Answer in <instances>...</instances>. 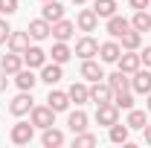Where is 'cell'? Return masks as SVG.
<instances>
[{"mask_svg": "<svg viewBox=\"0 0 151 148\" xmlns=\"http://www.w3.org/2000/svg\"><path fill=\"white\" fill-rule=\"evenodd\" d=\"M41 145H44V148H58V145H64V134H61L58 128H44Z\"/></svg>", "mask_w": 151, "mask_h": 148, "instance_id": "4316f807", "label": "cell"}, {"mask_svg": "<svg viewBox=\"0 0 151 148\" xmlns=\"http://www.w3.org/2000/svg\"><path fill=\"white\" fill-rule=\"evenodd\" d=\"M99 142V137L96 134H87V131H78V134H73V145L76 148H90Z\"/></svg>", "mask_w": 151, "mask_h": 148, "instance_id": "1f68e13d", "label": "cell"}, {"mask_svg": "<svg viewBox=\"0 0 151 148\" xmlns=\"http://www.w3.org/2000/svg\"><path fill=\"white\" fill-rule=\"evenodd\" d=\"M93 12L108 20L111 15H116V0H93Z\"/></svg>", "mask_w": 151, "mask_h": 148, "instance_id": "4dcf8cb0", "label": "cell"}, {"mask_svg": "<svg viewBox=\"0 0 151 148\" xmlns=\"http://www.w3.org/2000/svg\"><path fill=\"white\" fill-rule=\"evenodd\" d=\"M81 78H84V81H102V78H105L102 64L93 61V58H84V61H81Z\"/></svg>", "mask_w": 151, "mask_h": 148, "instance_id": "4fadbf2b", "label": "cell"}, {"mask_svg": "<svg viewBox=\"0 0 151 148\" xmlns=\"http://www.w3.org/2000/svg\"><path fill=\"white\" fill-rule=\"evenodd\" d=\"M38 78H41L44 84H50V87H52V84H58V81L64 78V70H61V64L52 61V64H44V67H41V75H38Z\"/></svg>", "mask_w": 151, "mask_h": 148, "instance_id": "5bb4252c", "label": "cell"}, {"mask_svg": "<svg viewBox=\"0 0 151 148\" xmlns=\"http://www.w3.org/2000/svg\"><path fill=\"white\" fill-rule=\"evenodd\" d=\"M139 58H142V64H145V67L151 70V47H145V50L139 52Z\"/></svg>", "mask_w": 151, "mask_h": 148, "instance_id": "d590c367", "label": "cell"}, {"mask_svg": "<svg viewBox=\"0 0 151 148\" xmlns=\"http://www.w3.org/2000/svg\"><path fill=\"white\" fill-rule=\"evenodd\" d=\"M128 3H131V9H134V12H137V9H148V3H151V0H128Z\"/></svg>", "mask_w": 151, "mask_h": 148, "instance_id": "8d00e7d4", "label": "cell"}, {"mask_svg": "<svg viewBox=\"0 0 151 148\" xmlns=\"http://www.w3.org/2000/svg\"><path fill=\"white\" fill-rule=\"evenodd\" d=\"M108 78V84L113 87V93H122V90H131V78H128V73H122V70H116V73L105 75Z\"/></svg>", "mask_w": 151, "mask_h": 148, "instance_id": "603a6c76", "label": "cell"}, {"mask_svg": "<svg viewBox=\"0 0 151 148\" xmlns=\"http://www.w3.org/2000/svg\"><path fill=\"white\" fill-rule=\"evenodd\" d=\"M139 44H142V32H137L134 26L119 38V47H122V50H139Z\"/></svg>", "mask_w": 151, "mask_h": 148, "instance_id": "83f0119b", "label": "cell"}, {"mask_svg": "<svg viewBox=\"0 0 151 148\" xmlns=\"http://www.w3.org/2000/svg\"><path fill=\"white\" fill-rule=\"evenodd\" d=\"M26 47H29V32H15V29H12V35H9V50L23 55Z\"/></svg>", "mask_w": 151, "mask_h": 148, "instance_id": "d4e9b609", "label": "cell"}, {"mask_svg": "<svg viewBox=\"0 0 151 148\" xmlns=\"http://www.w3.org/2000/svg\"><path fill=\"white\" fill-rule=\"evenodd\" d=\"M73 55H78L81 61H84V58H93V55H99V41H96L93 35L78 38V41H76V52H73Z\"/></svg>", "mask_w": 151, "mask_h": 148, "instance_id": "8992f818", "label": "cell"}, {"mask_svg": "<svg viewBox=\"0 0 151 148\" xmlns=\"http://www.w3.org/2000/svg\"><path fill=\"white\" fill-rule=\"evenodd\" d=\"M9 35H12V26L6 20H0V44H9Z\"/></svg>", "mask_w": 151, "mask_h": 148, "instance_id": "e575fe53", "label": "cell"}, {"mask_svg": "<svg viewBox=\"0 0 151 148\" xmlns=\"http://www.w3.org/2000/svg\"><path fill=\"white\" fill-rule=\"evenodd\" d=\"M50 55H52V61H55V64H67V61L73 58V50L67 47V41H55Z\"/></svg>", "mask_w": 151, "mask_h": 148, "instance_id": "484cf974", "label": "cell"}, {"mask_svg": "<svg viewBox=\"0 0 151 148\" xmlns=\"http://www.w3.org/2000/svg\"><path fill=\"white\" fill-rule=\"evenodd\" d=\"M38 81H41V78L32 73V67H20L18 73H15V84H18V90H32Z\"/></svg>", "mask_w": 151, "mask_h": 148, "instance_id": "9a60e30c", "label": "cell"}, {"mask_svg": "<svg viewBox=\"0 0 151 148\" xmlns=\"http://www.w3.org/2000/svg\"><path fill=\"white\" fill-rule=\"evenodd\" d=\"M18 12V0H0V15H15Z\"/></svg>", "mask_w": 151, "mask_h": 148, "instance_id": "836d02e7", "label": "cell"}, {"mask_svg": "<svg viewBox=\"0 0 151 148\" xmlns=\"http://www.w3.org/2000/svg\"><path fill=\"white\" fill-rule=\"evenodd\" d=\"M73 32H76V23L67 20V18H61V20L52 23V38H55V41H70Z\"/></svg>", "mask_w": 151, "mask_h": 148, "instance_id": "ac0fdd59", "label": "cell"}, {"mask_svg": "<svg viewBox=\"0 0 151 148\" xmlns=\"http://www.w3.org/2000/svg\"><path fill=\"white\" fill-rule=\"evenodd\" d=\"M6 87H9V73H6V70H0V93L6 90Z\"/></svg>", "mask_w": 151, "mask_h": 148, "instance_id": "74e56055", "label": "cell"}, {"mask_svg": "<svg viewBox=\"0 0 151 148\" xmlns=\"http://www.w3.org/2000/svg\"><path fill=\"white\" fill-rule=\"evenodd\" d=\"M73 3H76V6H84V3H87V0H73Z\"/></svg>", "mask_w": 151, "mask_h": 148, "instance_id": "60d3db41", "label": "cell"}, {"mask_svg": "<svg viewBox=\"0 0 151 148\" xmlns=\"http://www.w3.org/2000/svg\"><path fill=\"white\" fill-rule=\"evenodd\" d=\"M145 111H151V93H145Z\"/></svg>", "mask_w": 151, "mask_h": 148, "instance_id": "ab89813d", "label": "cell"}, {"mask_svg": "<svg viewBox=\"0 0 151 148\" xmlns=\"http://www.w3.org/2000/svg\"><path fill=\"white\" fill-rule=\"evenodd\" d=\"M142 139H145V145H151V125L145 122V128H142Z\"/></svg>", "mask_w": 151, "mask_h": 148, "instance_id": "f35d334b", "label": "cell"}, {"mask_svg": "<svg viewBox=\"0 0 151 148\" xmlns=\"http://www.w3.org/2000/svg\"><path fill=\"white\" fill-rule=\"evenodd\" d=\"M87 122H90V119H87V113L81 111V108H76V111L67 116V128L73 131V134H78V131H87Z\"/></svg>", "mask_w": 151, "mask_h": 148, "instance_id": "7402d4cb", "label": "cell"}, {"mask_svg": "<svg viewBox=\"0 0 151 148\" xmlns=\"http://www.w3.org/2000/svg\"><path fill=\"white\" fill-rule=\"evenodd\" d=\"M116 64H119V70H122V73L134 75L139 67H142V58H139V52H137V50H125V52L119 55V61H116Z\"/></svg>", "mask_w": 151, "mask_h": 148, "instance_id": "52a82bcc", "label": "cell"}, {"mask_svg": "<svg viewBox=\"0 0 151 148\" xmlns=\"http://www.w3.org/2000/svg\"><path fill=\"white\" fill-rule=\"evenodd\" d=\"M96 26H99V15H96L93 9H81V12L76 15V29H81L84 35L96 32Z\"/></svg>", "mask_w": 151, "mask_h": 148, "instance_id": "5b68a950", "label": "cell"}, {"mask_svg": "<svg viewBox=\"0 0 151 148\" xmlns=\"http://www.w3.org/2000/svg\"><path fill=\"white\" fill-rule=\"evenodd\" d=\"M131 26L137 29V32H148L151 29V15L145 12V9H137L134 18H131Z\"/></svg>", "mask_w": 151, "mask_h": 148, "instance_id": "f1b7e54d", "label": "cell"}, {"mask_svg": "<svg viewBox=\"0 0 151 148\" xmlns=\"http://www.w3.org/2000/svg\"><path fill=\"white\" fill-rule=\"evenodd\" d=\"M145 122H148V119H145V111H137V108H131V111H128L125 125H128L131 131H142V128H145Z\"/></svg>", "mask_w": 151, "mask_h": 148, "instance_id": "f546056e", "label": "cell"}, {"mask_svg": "<svg viewBox=\"0 0 151 148\" xmlns=\"http://www.w3.org/2000/svg\"><path fill=\"white\" fill-rule=\"evenodd\" d=\"M20 67H23V55L20 52H6V55L0 58V70H6L9 75H15Z\"/></svg>", "mask_w": 151, "mask_h": 148, "instance_id": "44dd1931", "label": "cell"}, {"mask_svg": "<svg viewBox=\"0 0 151 148\" xmlns=\"http://www.w3.org/2000/svg\"><path fill=\"white\" fill-rule=\"evenodd\" d=\"M32 137H35V125H32V122H15L12 131H9V139H12L15 145H29Z\"/></svg>", "mask_w": 151, "mask_h": 148, "instance_id": "7a4b0ae2", "label": "cell"}, {"mask_svg": "<svg viewBox=\"0 0 151 148\" xmlns=\"http://www.w3.org/2000/svg\"><path fill=\"white\" fill-rule=\"evenodd\" d=\"M29 122L35 125V128H52L55 125V111L50 108V105H35L32 111H29Z\"/></svg>", "mask_w": 151, "mask_h": 148, "instance_id": "6da1fadb", "label": "cell"}, {"mask_svg": "<svg viewBox=\"0 0 151 148\" xmlns=\"http://www.w3.org/2000/svg\"><path fill=\"white\" fill-rule=\"evenodd\" d=\"M41 18H44V20H50V23H55V20H61V18H64V6H61L58 0H44Z\"/></svg>", "mask_w": 151, "mask_h": 148, "instance_id": "d6986e66", "label": "cell"}, {"mask_svg": "<svg viewBox=\"0 0 151 148\" xmlns=\"http://www.w3.org/2000/svg\"><path fill=\"white\" fill-rule=\"evenodd\" d=\"M113 105H116L119 111H131V108H134V93H131V90L113 93Z\"/></svg>", "mask_w": 151, "mask_h": 148, "instance_id": "d6a6232c", "label": "cell"}, {"mask_svg": "<svg viewBox=\"0 0 151 148\" xmlns=\"http://www.w3.org/2000/svg\"><path fill=\"white\" fill-rule=\"evenodd\" d=\"M96 122H99V125H105V128H111L113 122H119V108H116L113 102L96 105Z\"/></svg>", "mask_w": 151, "mask_h": 148, "instance_id": "277c9868", "label": "cell"}, {"mask_svg": "<svg viewBox=\"0 0 151 148\" xmlns=\"http://www.w3.org/2000/svg\"><path fill=\"white\" fill-rule=\"evenodd\" d=\"M131 90L134 93H142V96L151 93V70H148V67H145V70L139 67V70L131 75Z\"/></svg>", "mask_w": 151, "mask_h": 148, "instance_id": "30bf717a", "label": "cell"}, {"mask_svg": "<svg viewBox=\"0 0 151 148\" xmlns=\"http://www.w3.org/2000/svg\"><path fill=\"white\" fill-rule=\"evenodd\" d=\"M26 32H29L32 41H44V38L52 35V23H50V20H44V18H35V20H29Z\"/></svg>", "mask_w": 151, "mask_h": 148, "instance_id": "ba28073f", "label": "cell"}, {"mask_svg": "<svg viewBox=\"0 0 151 148\" xmlns=\"http://www.w3.org/2000/svg\"><path fill=\"white\" fill-rule=\"evenodd\" d=\"M128 29H131V20L128 18H122V15H111V18H108V32H111L113 38H122Z\"/></svg>", "mask_w": 151, "mask_h": 148, "instance_id": "ffe728a7", "label": "cell"}, {"mask_svg": "<svg viewBox=\"0 0 151 148\" xmlns=\"http://www.w3.org/2000/svg\"><path fill=\"white\" fill-rule=\"evenodd\" d=\"M47 105H50V108H52L55 113H64L67 108H70V96H67L64 90H52V87H50V96H47Z\"/></svg>", "mask_w": 151, "mask_h": 148, "instance_id": "e0dca14e", "label": "cell"}, {"mask_svg": "<svg viewBox=\"0 0 151 148\" xmlns=\"http://www.w3.org/2000/svg\"><path fill=\"white\" fill-rule=\"evenodd\" d=\"M47 55H50V52H44L41 47L32 44V47H26V52H23V64H26V67H32V70H35V67L41 70V67L47 64Z\"/></svg>", "mask_w": 151, "mask_h": 148, "instance_id": "7c38bea8", "label": "cell"}, {"mask_svg": "<svg viewBox=\"0 0 151 148\" xmlns=\"http://www.w3.org/2000/svg\"><path fill=\"white\" fill-rule=\"evenodd\" d=\"M108 137H111V142H116V145H125V142H128V137H131V128H128L125 122H122V125H119V122H113L111 128H108Z\"/></svg>", "mask_w": 151, "mask_h": 148, "instance_id": "cb8c5ba5", "label": "cell"}, {"mask_svg": "<svg viewBox=\"0 0 151 148\" xmlns=\"http://www.w3.org/2000/svg\"><path fill=\"white\" fill-rule=\"evenodd\" d=\"M35 108V102H32V90H20L12 102H9V113L12 116H26V113Z\"/></svg>", "mask_w": 151, "mask_h": 148, "instance_id": "3957f363", "label": "cell"}, {"mask_svg": "<svg viewBox=\"0 0 151 148\" xmlns=\"http://www.w3.org/2000/svg\"><path fill=\"white\" fill-rule=\"evenodd\" d=\"M90 102L96 105H105V102H113V87L102 78V81H93V87H90Z\"/></svg>", "mask_w": 151, "mask_h": 148, "instance_id": "9c48e42d", "label": "cell"}, {"mask_svg": "<svg viewBox=\"0 0 151 148\" xmlns=\"http://www.w3.org/2000/svg\"><path fill=\"white\" fill-rule=\"evenodd\" d=\"M122 55V47H119V41H105V44H99V58L105 61V64H116Z\"/></svg>", "mask_w": 151, "mask_h": 148, "instance_id": "8fae6325", "label": "cell"}, {"mask_svg": "<svg viewBox=\"0 0 151 148\" xmlns=\"http://www.w3.org/2000/svg\"><path fill=\"white\" fill-rule=\"evenodd\" d=\"M67 96H70V102H76V105L81 108L84 102H90V87H87L84 81H73L70 90H67Z\"/></svg>", "mask_w": 151, "mask_h": 148, "instance_id": "2e32d148", "label": "cell"}]
</instances>
